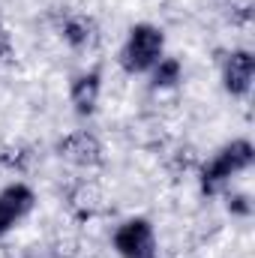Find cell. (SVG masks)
Here are the masks:
<instances>
[{"instance_id": "6da1fadb", "label": "cell", "mask_w": 255, "mask_h": 258, "mask_svg": "<svg viewBox=\"0 0 255 258\" xmlns=\"http://www.w3.org/2000/svg\"><path fill=\"white\" fill-rule=\"evenodd\" d=\"M255 162V147L249 138H231L228 144H222L204 165H201V171H198V189L201 195H207V198H213V195L225 192L228 189V183L237 177V174H243V171H249Z\"/></svg>"}, {"instance_id": "7a4b0ae2", "label": "cell", "mask_w": 255, "mask_h": 258, "mask_svg": "<svg viewBox=\"0 0 255 258\" xmlns=\"http://www.w3.org/2000/svg\"><path fill=\"white\" fill-rule=\"evenodd\" d=\"M162 57H165V33H162V27H156L150 21H138L126 30L117 63L126 75H147Z\"/></svg>"}, {"instance_id": "3957f363", "label": "cell", "mask_w": 255, "mask_h": 258, "mask_svg": "<svg viewBox=\"0 0 255 258\" xmlns=\"http://www.w3.org/2000/svg\"><path fill=\"white\" fill-rule=\"evenodd\" d=\"M111 246L120 258H156V231L147 216H129L123 219L114 234Z\"/></svg>"}, {"instance_id": "277c9868", "label": "cell", "mask_w": 255, "mask_h": 258, "mask_svg": "<svg viewBox=\"0 0 255 258\" xmlns=\"http://www.w3.org/2000/svg\"><path fill=\"white\" fill-rule=\"evenodd\" d=\"M255 81V54L249 48H231L222 57V90L231 99H246Z\"/></svg>"}, {"instance_id": "5b68a950", "label": "cell", "mask_w": 255, "mask_h": 258, "mask_svg": "<svg viewBox=\"0 0 255 258\" xmlns=\"http://www.w3.org/2000/svg\"><path fill=\"white\" fill-rule=\"evenodd\" d=\"M36 207V192L24 180H15L0 189V237H6L12 228H18Z\"/></svg>"}, {"instance_id": "8992f818", "label": "cell", "mask_w": 255, "mask_h": 258, "mask_svg": "<svg viewBox=\"0 0 255 258\" xmlns=\"http://www.w3.org/2000/svg\"><path fill=\"white\" fill-rule=\"evenodd\" d=\"M99 96H102V69L99 66H90V69H81V72L72 75L69 102H72V111L78 117H93L96 105H99Z\"/></svg>"}, {"instance_id": "52a82bcc", "label": "cell", "mask_w": 255, "mask_h": 258, "mask_svg": "<svg viewBox=\"0 0 255 258\" xmlns=\"http://www.w3.org/2000/svg\"><path fill=\"white\" fill-rule=\"evenodd\" d=\"M57 150H60V156H63L66 162H72V165H84L87 168V165H99L102 162V144L87 129H75L66 138H60Z\"/></svg>"}, {"instance_id": "ba28073f", "label": "cell", "mask_w": 255, "mask_h": 258, "mask_svg": "<svg viewBox=\"0 0 255 258\" xmlns=\"http://www.w3.org/2000/svg\"><path fill=\"white\" fill-rule=\"evenodd\" d=\"M60 36H63V42L69 48H75V51H81V48H90L93 42H96V36H99V30H96V21L90 18V15H66L63 24H60Z\"/></svg>"}, {"instance_id": "9c48e42d", "label": "cell", "mask_w": 255, "mask_h": 258, "mask_svg": "<svg viewBox=\"0 0 255 258\" xmlns=\"http://www.w3.org/2000/svg\"><path fill=\"white\" fill-rule=\"evenodd\" d=\"M147 75H150V87L153 90H174L183 81V63H180V57L165 54Z\"/></svg>"}, {"instance_id": "30bf717a", "label": "cell", "mask_w": 255, "mask_h": 258, "mask_svg": "<svg viewBox=\"0 0 255 258\" xmlns=\"http://www.w3.org/2000/svg\"><path fill=\"white\" fill-rule=\"evenodd\" d=\"M225 210L231 213V219H249L252 216V198L246 192H228L225 189Z\"/></svg>"}]
</instances>
